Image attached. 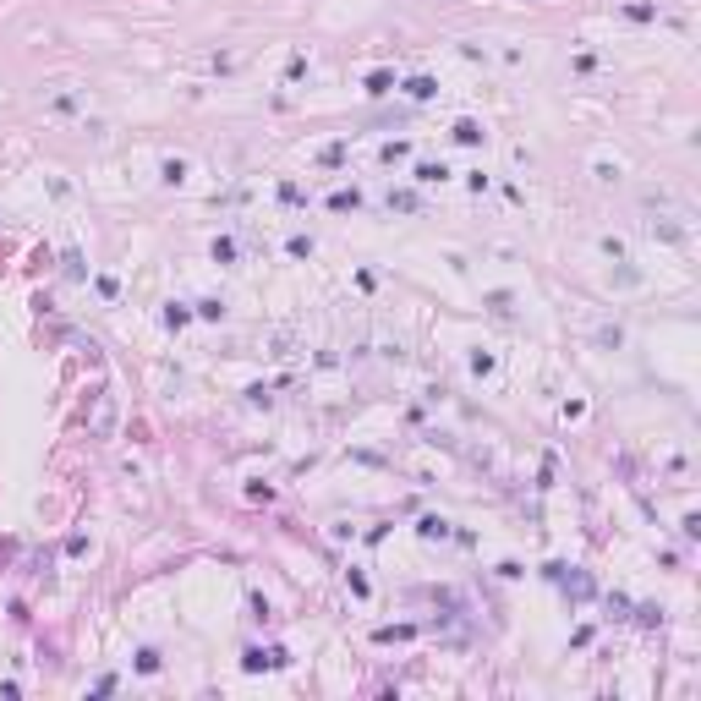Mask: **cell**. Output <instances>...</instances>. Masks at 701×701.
<instances>
[{
    "instance_id": "7a4b0ae2",
    "label": "cell",
    "mask_w": 701,
    "mask_h": 701,
    "mask_svg": "<svg viewBox=\"0 0 701 701\" xmlns=\"http://www.w3.org/2000/svg\"><path fill=\"white\" fill-rule=\"evenodd\" d=\"M455 137H461V143H477V137H482V126H477V121H461V126H455Z\"/></svg>"
},
{
    "instance_id": "6da1fadb",
    "label": "cell",
    "mask_w": 701,
    "mask_h": 701,
    "mask_svg": "<svg viewBox=\"0 0 701 701\" xmlns=\"http://www.w3.org/2000/svg\"><path fill=\"white\" fill-rule=\"evenodd\" d=\"M405 93H411V99H428V93H433V82H428V77H411V82H405Z\"/></svg>"
}]
</instances>
